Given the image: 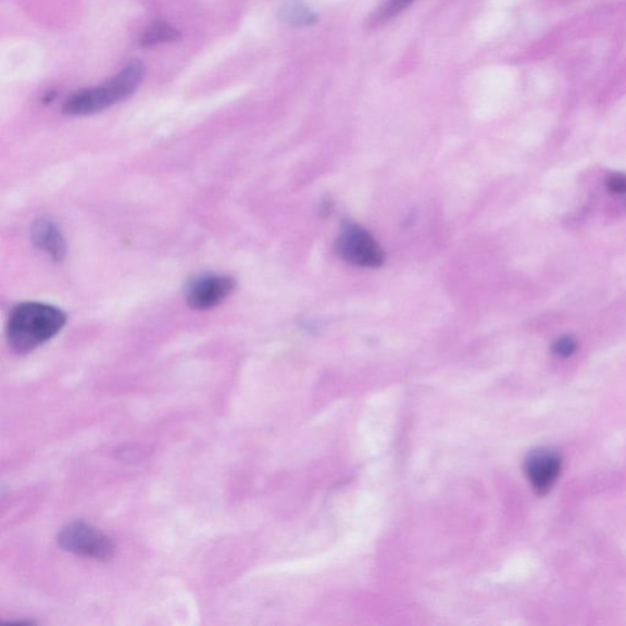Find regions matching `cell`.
I'll list each match as a JSON object with an SVG mask.
<instances>
[{"mask_svg": "<svg viewBox=\"0 0 626 626\" xmlns=\"http://www.w3.org/2000/svg\"><path fill=\"white\" fill-rule=\"evenodd\" d=\"M145 65L139 61L127 64L123 71L105 84L85 88L68 97L63 105L66 115L82 116L102 112L111 105L126 100L143 80Z\"/></svg>", "mask_w": 626, "mask_h": 626, "instance_id": "obj_2", "label": "cell"}, {"mask_svg": "<svg viewBox=\"0 0 626 626\" xmlns=\"http://www.w3.org/2000/svg\"><path fill=\"white\" fill-rule=\"evenodd\" d=\"M415 0H386L374 13L366 20L367 28H377L384 26L391 18L403 13L406 8L413 4Z\"/></svg>", "mask_w": 626, "mask_h": 626, "instance_id": "obj_10", "label": "cell"}, {"mask_svg": "<svg viewBox=\"0 0 626 626\" xmlns=\"http://www.w3.org/2000/svg\"><path fill=\"white\" fill-rule=\"evenodd\" d=\"M279 15L283 22L293 27L312 26L318 22L316 14L301 2V0H286L283 3Z\"/></svg>", "mask_w": 626, "mask_h": 626, "instance_id": "obj_8", "label": "cell"}, {"mask_svg": "<svg viewBox=\"0 0 626 626\" xmlns=\"http://www.w3.org/2000/svg\"><path fill=\"white\" fill-rule=\"evenodd\" d=\"M181 34L168 23L159 22L145 29L139 39L141 47H152L155 45L170 43L179 41Z\"/></svg>", "mask_w": 626, "mask_h": 626, "instance_id": "obj_9", "label": "cell"}, {"mask_svg": "<svg viewBox=\"0 0 626 626\" xmlns=\"http://www.w3.org/2000/svg\"><path fill=\"white\" fill-rule=\"evenodd\" d=\"M33 241L36 247L46 252L54 261H62L66 253V243L61 229L48 218H39L32 229Z\"/></svg>", "mask_w": 626, "mask_h": 626, "instance_id": "obj_7", "label": "cell"}, {"mask_svg": "<svg viewBox=\"0 0 626 626\" xmlns=\"http://www.w3.org/2000/svg\"><path fill=\"white\" fill-rule=\"evenodd\" d=\"M606 189L611 193L624 195L626 193V174L612 173L605 181Z\"/></svg>", "mask_w": 626, "mask_h": 626, "instance_id": "obj_12", "label": "cell"}, {"mask_svg": "<svg viewBox=\"0 0 626 626\" xmlns=\"http://www.w3.org/2000/svg\"><path fill=\"white\" fill-rule=\"evenodd\" d=\"M577 349V341L574 336L566 335L556 339L552 346V351L555 356L571 358Z\"/></svg>", "mask_w": 626, "mask_h": 626, "instance_id": "obj_11", "label": "cell"}, {"mask_svg": "<svg viewBox=\"0 0 626 626\" xmlns=\"http://www.w3.org/2000/svg\"><path fill=\"white\" fill-rule=\"evenodd\" d=\"M58 543L67 552L98 561L110 560L115 551L110 537L83 522L65 526L58 535Z\"/></svg>", "mask_w": 626, "mask_h": 626, "instance_id": "obj_4", "label": "cell"}, {"mask_svg": "<svg viewBox=\"0 0 626 626\" xmlns=\"http://www.w3.org/2000/svg\"><path fill=\"white\" fill-rule=\"evenodd\" d=\"M66 323L65 313L42 302L20 303L10 313L7 338L17 354H27L54 338Z\"/></svg>", "mask_w": 626, "mask_h": 626, "instance_id": "obj_1", "label": "cell"}, {"mask_svg": "<svg viewBox=\"0 0 626 626\" xmlns=\"http://www.w3.org/2000/svg\"><path fill=\"white\" fill-rule=\"evenodd\" d=\"M235 281L220 274H202L186 284L185 299L195 310H211L230 297Z\"/></svg>", "mask_w": 626, "mask_h": 626, "instance_id": "obj_5", "label": "cell"}, {"mask_svg": "<svg viewBox=\"0 0 626 626\" xmlns=\"http://www.w3.org/2000/svg\"><path fill=\"white\" fill-rule=\"evenodd\" d=\"M339 256L361 268H378L385 262V252L368 230L356 223L342 225L337 239Z\"/></svg>", "mask_w": 626, "mask_h": 626, "instance_id": "obj_3", "label": "cell"}, {"mask_svg": "<svg viewBox=\"0 0 626 626\" xmlns=\"http://www.w3.org/2000/svg\"><path fill=\"white\" fill-rule=\"evenodd\" d=\"M54 98H55V92H54V91L48 92V93L43 97V102H45V103L52 102V101L54 100Z\"/></svg>", "mask_w": 626, "mask_h": 626, "instance_id": "obj_13", "label": "cell"}, {"mask_svg": "<svg viewBox=\"0 0 626 626\" xmlns=\"http://www.w3.org/2000/svg\"><path fill=\"white\" fill-rule=\"evenodd\" d=\"M561 470L562 455L553 449H535L525 459V474L538 496H546L551 491Z\"/></svg>", "mask_w": 626, "mask_h": 626, "instance_id": "obj_6", "label": "cell"}]
</instances>
